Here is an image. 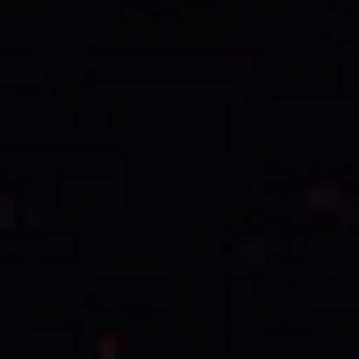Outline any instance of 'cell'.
Returning a JSON list of instances; mask_svg holds the SVG:
<instances>
[]
</instances>
